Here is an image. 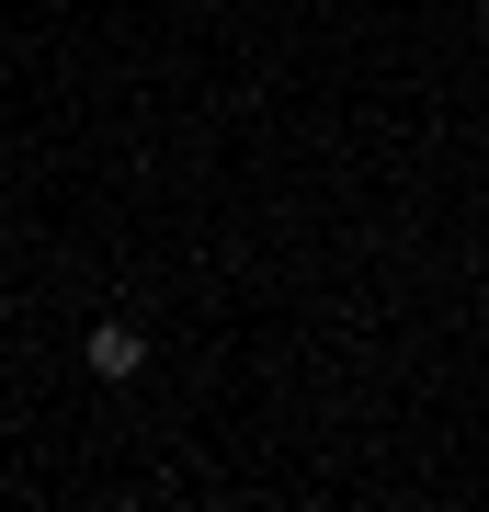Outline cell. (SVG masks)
I'll use <instances>...</instances> for the list:
<instances>
[{
  "instance_id": "obj_1",
  "label": "cell",
  "mask_w": 489,
  "mask_h": 512,
  "mask_svg": "<svg viewBox=\"0 0 489 512\" xmlns=\"http://www.w3.org/2000/svg\"><path fill=\"white\" fill-rule=\"evenodd\" d=\"M148 365V330L137 319H103V330H91V376H137Z\"/></svg>"
}]
</instances>
